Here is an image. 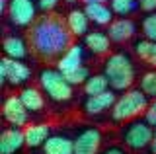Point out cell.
<instances>
[{
	"label": "cell",
	"mask_w": 156,
	"mask_h": 154,
	"mask_svg": "<svg viewBox=\"0 0 156 154\" xmlns=\"http://www.w3.org/2000/svg\"><path fill=\"white\" fill-rule=\"evenodd\" d=\"M31 78V68L22 61L4 57L0 61V84L10 86H23Z\"/></svg>",
	"instance_id": "cell-6"
},
{
	"label": "cell",
	"mask_w": 156,
	"mask_h": 154,
	"mask_svg": "<svg viewBox=\"0 0 156 154\" xmlns=\"http://www.w3.org/2000/svg\"><path fill=\"white\" fill-rule=\"evenodd\" d=\"M2 51H4V57L22 61L27 57V43L18 35H6L2 41Z\"/></svg>",
	"instance_id": "cell-18"
},
{
	"label": "cell",
	"mask_w": 156,
	"mask_h": 154,
	"mask_svg": "<svg viewBox=\"0 0 156 154\" xmlns=\"http://www.w3.org/2000/svg\"><path fill=\"white\" fill-rule=\"evenodd\" d=\"M111 86H109V80H107L105 74H94L86 80L84 84V94L86 96H96V94H104L107 92Z\"/></svg>",
	"instance_id": "cell-22"
},
{
	"label": "cell",
	"mask_w": 156,
	"mask_h": 154,
	"mask_svg": "<svg viewBox=\"0 0 156 154\" xmlns=\"http://www.w3.org/2000/svg\"><path fill=\"white\" fill-rule=\"evenodd\" d=\"M8 4H10V0H0V10H2L4 14L8 12Z\"/></svg>",
	"instance_id": "cell-32"
},
{
	"label": "cell",
	"mask_w": 156,
	"mask_h": 154,
	"mask_svg": "<svg viewBox=\"0 0 156 154\" xmlns=\"http://www.w3.org/2000/svg\"><path fill=\"white\" fill-rule=\"evenodd\" d=\"M23 135H26V144L27 148H39L47 142L51 137V127L45 123H33L23 127Z\"/></svg>",
	"instance_id": "cell-15"
},
{
	"label": "cell",
	"mask_w": 156,
	"mask_h": 154,
	"mask_svg": "<svg viewBox=\"0 0 156 154\" xmlns=\"http://www.w3.org/2000/svg\"><path fill=\"white\" fill-rule=\"evenodd\" d=\"M26 144V135L20 127H8L0 135V154H20Z\"/></svg>",
	"instance_id": "cell-10"
},
{
	"label": "cell",
	"mask_w": 156,
	"mask_h": 154,
	"mask_svg": "<svg viewBox=\"0 0 156 154\" xmlns=\"http://www.w3.org/2000/svg\"><path fill=\"white\" fill-rule=\"evenodd\" d=\"M57 4H58V0H39V8H41V10H45V12L55 10Z\"/></svg>",
	"instance_id": "cell-29"
},
{
	"label": "cell",
	"mask_w": 156,
	"mask_h": 154,
	"mask_svg": "<svg viewBox=\"0 0 156 154\" xmlns=\"http://www.w3.org/2000/svg\"><path fill=\"white\" fill-rule=\"evenodd\" d=\"M140 90L148 96V98H156V68L148 70L140 76Z\"/></svg>",
	"instance_id": "cell-24"
},
{
	"label": "cell",
	"mask_w": 156,
	"mask_h": 154,
	"mask_svg": "<svg viewBox=\"0 0 156 154\" xmlns=\"http://www.w3.org/2000/svg\"><path fill=\"white\" fill-rule=\"evenodd\" d=\"M18 96L22 98V102H23V105H26V109L29 113H39L45 107V98H43V94H41L39 88L27 86V88H23Z\"/></svg>",
	"instance_id": "cell-19"
},
{
	"label": "cell",
	"mask_w": 156,
	"mask_h": 154,
	"mask_svg": "<svg viewBox=\"0 0 156 154\" xmlns=\"http://www.w3.org/2000/svg\"><path fill=\"white\" fill-rule=\"evenodd\" d=\"M84 4H107L109 0H82Z\"/></svg>",
	"instance_id": "cell-33"
},
{
	"label": "cell",
	"mask_w": 156,
	"mask_h": 154,
	"mask_svg": "<svg viewBox=\"0 0 156 154\" xmlns=\"http://www.w3.org/2000/svg\"><path fill=\"white\" fill-rule=\"evenodd\" d=\"M72 37L74 35L68 30L66 20L58 16H49V14L35 20L27 33L33 53L41 59H61L74 45Z\"/></svg>",
	"instance_id": "cell-1"
},
{
	"label": "cell",
	"mask_w": 156,
	"mask_h": 154,
	"mask_svg": "<svg viewBox=\"0 0 156 154\" xmlns=\"http://www.w3.org/2000/svg\"><path fill=\"white\" fill-rule=\"evenodd\" d=\"M101 131L98 127H86L74 137V154H100Z\"/></svg>",
	"instance_id": "cell-9"
},
{
	"label": "cell",
	"mask_w": 156,
	"mask_h": 154,
	"mask_svg": "<svg viewBox=\"0 0 156 154\" xmlns=\"http://www.w3.org/2000/svg\"><path fill=\"white\" fill-rule=\"evenodd\" d=\"M139 8L152 14V12H156V0H139Z\"/></svg>",
	"instance_id": "cell-28"
},
{
	"label": "cell",
	"mask_w": 156,
	"mask_h": 154,
	"mask_svg": "<svg viewBox=\"0 0 156 154\" xmlns=\"http://www.w3.org/2000/svg\"><path fill=\"white\" fill-rule=\"evenodd\" d=\"M144 119L152 125V127H156V98H152V102L148 103V109H146V113H144Z\"/></svg>",
	"instance_id": "cell-27"
},
{
	"label": "cell",
	"mask_w": 156,
	"mask_h": 154,
	"mask_svg": "<svg viewBox=\"0 0 156 154\" xmlns=\"http://www.w3.org/2000/svg\"><path fill=\"white\" fill-rule=\"evenodd\" d=\"M150 152L156 154V127H154V137H152V142H150Z\"/></svg>",
	"instance_id": "cell-31"
},
{
	"label": "cell",
	"mask_w": 156,
	"mask_h": 154,
	"mask_svg": "<svg viewBox=\"0 0 156 154\" xmlns=\"http://www.w3.org/2000/svg\"><path fill=\"white\" fill-rule=\"evenodd\" d=\"M66 80L70 82L72 86H78V84H82L84 86L86 84V80L90 78V70H88V66L82 65L80 68H76V70H72V72H66Z\"/></svg>",
	"instance_id": "cell-26"
},
{
	"label": "cell",
	"mask_w": 156,
	"mask_h": 154,
	"mask_svg": "<svg viewBox=\"0 0 156 154\" xmlns=\"http://www.w3.org/2000/svg\"><path fill=\"white\" fill-rule=\"evenodd\" d=\"M2 115L4 119L12 125V127H20L23 129L29 121V111L26 109V105H23L22 98L20 96H8L6 100H4L2 103Z\"/></svg>",
	"instance_id": "cell-8"
},
{
	"label": "cell",
	"mask_w": 156,
	"mask_h": 154,
	"mask_svg": "<svg viewBox=\"0 0 156 154\" xmlns=\"http://www.w3.org/2000/svg\"><path fill=\"white\" fill-rule=\"evenodd\" d=\"M140 30H143V35L150 41H156V12L148 14V16L143 18L140 22Z\"/></svg>",
	"instance_id": "cell-25"
},
{
	"label": "cell",
	"mask_w": 156,
	"mask_h": 154,
	"mask_svg": "<svg viewBox=\"0 0 156 154\" xmlns=\"http://www.w3.org/2000/svg\"><path fill=\"white\" fill-rule=\"evenodd\" d=\"M84 65V47L82 45H72L61 59H57V68L66 74V72H72L76 68Z\"/></svg>",
	"instance_id": "cell-13"
},
{
	"label": "cell",
	"mask_w": 156,
	"mask_h": 154,
	"mask_svg": "<svg viewBox=\"0 0 156 154\" xmlns=\"http://www.w3.org/2000/svg\"><path fill=\"white\" fill-rule=\"evenodd\" d=\"M117 102V96L107 90L104 94H96V96H88L84 102V109L88 115H101L107 109H113V105Z\"/></svg>",
	"instance_id": "cell-12"
},
{
	"label": "cell",
	"mask_w": 156,
	"mask_h": 154,
	"mask_svg": "<svg viewBox=\"0 0 156 154\" xmlns=\"http://www.w3.org/2000/svg\"><path fill=\"white\" fill-rule=\"evenodd\" d=\"M43 154H74V138L68 135H51L43 144Z\"/></svg>",
	"instance_id": "cell-14"
},
{
	"label": "cell",
	"mask_w": 156,
	"mask_h": 154,
	"mask_svg": "<svg viewBox=\"0 0 156 154\" xmlns=\"http://www.w3.org/2000/svg\"><path fill=\"white\" fill-rule=\"evenodd\" d=\"M148 96H146L143 90L131 88L127 90L125 94H121L117 98V102L111 109V119L117 123H129L133 119H139L140 115L146 113L148 109Z\"/></svg>",
	"instance_id": "cell-3"
},
{
	"label": "cell",
	"mask_w": 156,
	"mask_h": 154,
	"mask_svg": "<svg viewBox=\"0 0 156 154\" xmlns=\"http://www.w3.org/2000/svg\"><path fill=\"white\" fill-rule=\"evenodd\" d=\"M109 43L111 39L105 31H88L84 35V47H88L94 55H107Z\"/></svg>",
	"instance_id": "cell-17"
},
{
	"label": "cell",
	"mask_w": 156,
	"mask_h": 154,
	"mask_svg": "<svg viewBox=\"0 0 156 154\" xmlns=\"http://www.w3.org/2000/svg\"><path fill=\"white\" fill-rule=\"evenodd\" d=\"M65 2H70L72 4V2H76V0H65Z\"/></svg>",
	"instance_id": "cell-34"
},
{
	"label": "cell",
	"mask_w": 156,
	"mask_h": 154,
	"mask_svg": "<svg viewBox=\"0 0 156 154\" xmlns=\"http://www.w3.org/2000/svg\"><path fill=\"white\" fill-rule=\"evenodd\" d=\"M8 20L18 27H29L35 23L37 16V6L33 0H10L8 4V12H6Z\"/></svg>",
	"instance_id": "cell-7"
},
{
	"label": "cell",
	"mask_w": 156,
	"mask_h": 154,
	"mask_svg": "<svg viewBox=\"0 0 156 154\" xmlns=\"http://www.w3.org/2000/svg\"><path fill=\"white\" fill-rule=\"evenodd\" d=\"M104 74L109 80L111 90L127 92L135 82V65L127 53H111L105 59Z\"/></svg>",
	"instance_id": "cell-2"
},
{
	"label": "cell",
	"mask_w": 156,
	"mask_h": 154,
	"mask_svg": "<svg viewBox=\"0 0 156 154\" xmlns=\"http://www.w3.org/2000/svg\"><path fill=\"white\" fill-rule=\"evenodd\" d=\"M133 51L144 65L156 68V41H150V39H146V37L144 39H139V41H135Z\"/></svg>",
	"instance_id": "cell-21"
},
{
	"label": "cell",
	"mask_w": 156,
	"mask_h": 154,
	"mask_svg": "<svg viewBox=\"0 0 156 154\" xmlns=\"http://www.w3.org/2000/svg\"><path fill=\"white\" fill-rule=\"evenodd\" d=\"M39 86L53 102H68L72 98V84L58 68H43L39 72Z\"/></svg>",
	"instance_id": "cell-4"
},
{
	"label": "cell",
	"mask_w": 156,
	"mask_h": 154,
	"mask_svg": "<svg viewBox=\"0 0 156 154\" xmlns=\"http://www.w3.org/2000/svg\"><path fill=\"white\" fill-rule=\"evenodd\" d=\"M109 6L113 10V14L127 18L131 12H135L139 8V0H109Z\"/></svg>",
	"instance_id": "cell-23"
},
{
	"label": "cell",
	"mask_w": 156,
	"mask_h": 154,
	"mask_svg": "<svg viewBox=\"0 0 156 154\" xmlns=\"http://www.w3.org/2000/svg\"><path fill=\"white\" fill-rule=\"evenodd\" d=\"M154 137V127L146 119H133L123 127L121 131V141L129 150H144L150 148Z\"/></svg>",
	"instance_id": "cell-5"
},
{
	"label": "cell",
	"mask_w": 156,
	"mask_h": 154,
	"mask_svg": "<svg viewBox=\"0 0 156 154\" xmlns=\"http://www.w3.org/2000/svg\"><path fill=\"white\" fill-rule=\"evenodd\" d=\"M84 12L88 14L90 22L98 26H109L113 22V10L107 4H84Z\"/></svg>",
	"instance_id": "cell-20"
},
{
	"label": "cell",
	"mask_w": 156,
	"mask_h": 154,
	"mask_svg": "<svg viewBox=\"0 0 156 154\" xmlns=\"http://www.w3.org/2000/svg\"><path fill=\"white\" fill-rule=\"evenodd\" d=\"M66 26L74 37H84L90 30V18L84 10H70L66 16Z\"/></svg>",
	"instance_id": "cell-16"
},
{
	"label": "cell",
	"mask_w": 156,
	"mask_h": 154,
	"mask_svg": "<svg viewBox=\"0 0 156 154\" xmlns=\"http://www.w3.org/2000/svg\"><path fill=\"white\" fill-rule=\"evenodd\" d=\"M135 33H136V23L131 18H117L107 27V35L113 43H125L133 39Z\"/></svg>",
	"instance_id": "cell-11"
},
{
	"label": "cell",
	"mask_w": 156,
	"mask_h": 154,
	"mask_svg": "<svg viewBox=\"0 0 156 154\" xmlns=\"http://www.w3.org/2000/svg\"><path fill=\"white\" fill-rule=\"evenodd\" d=\"M100 154H127V152H125V148H121V146H109V148H105V150H101Z\"/></svg>",
	"instance_id": "cell-30"
}]
</instances>
